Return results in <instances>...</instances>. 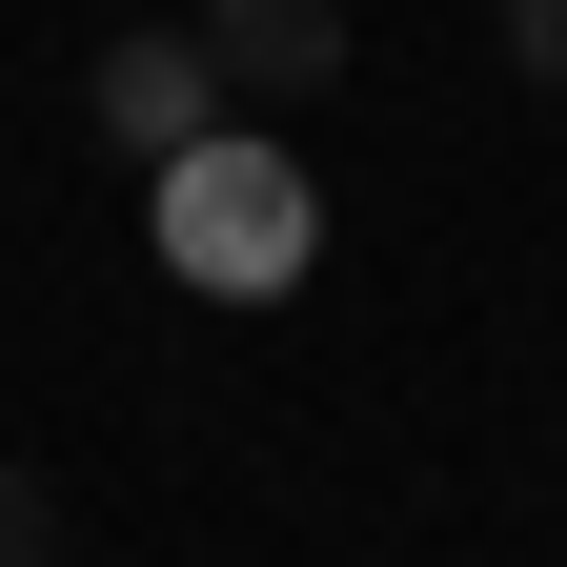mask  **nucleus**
<instances>
[{
  "label": "nucleus",
  "mask_w": 567,
  "mask_h": 567,
  "mask_svg": "<svg viewBox=\"0 0 567 567\" xmlns=\"http://www.w3.org/2000/svg\"><path fill=\"white\" fill-rule=\"evenodd\" d=\"M142 224H163V284H203V305H284V284L324 264V183L284 163L264 122H224L203 163L142 183Z\"/></svg>",
  "instance_id": "f257e3e1"
},
{
  "label": "nucleus",
  "mask_w": 567,
  "mask_h": 567,
  "mask_svg": "<svg viewBox=\"0 0 567 567\" xmlns=\"http://www.w3.org/2000/svg\"><path fill=\"white\" fill-rule=\"evenodd\" d=\"M82 122L163 183V163H203L244 102H224V61H203V21H122V41H102V82H82Z\"/></svg>",
  "instance_id": "f03ea898"
},
{
  "label": "nucleus",
  "mask_w": 567,
  "mask_h": 567,
  "mask_svg": "<svg viewBox=\"0 0 567 567\" xmlns=\"http://www.w3.org/2000/svg\"><path fill=\"white\" fill-rule=\"evenodd\" d=\"M203 61H224V102H324L344 82V0H203Z\"/></svg>",
  "instance_id": "7ed1b4c3"
},
{
  "label": "nucleus",
  "mask_w": 567,
  "mask_h": 567,
  "mask_svg": "<svg viewBox=\"0 0 567 567\" xmlns=\"http://www.w3.org/2000/svg\"><path fill=\"white\" fill-rule=\"evenodd\" d=\"M0 567H61V486L41 466H0Z\"/></svg>",
  "instance_id": "20e7f679"
},
{
  "label": "nucleus",
  "mask_w": 567,
  "mask_h": 567,
  "mask_svg": "<svg viewBox=\"0 0 567 567\" xmlns=\"http://www.w3.org/2000/svg\"><path fill=\"white\" fill-rule=\"evenodd\" d=\"M507 61H527V82H567V0H507Z\"/></svg>",
  "instance_id": "39448f33"
}]
</instances>
